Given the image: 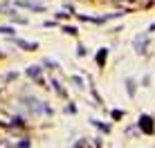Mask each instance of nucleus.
Masks as SVG:
<instances>
[{
    "label": "nucleus",
    "instance_id": "f257e3e1",
    "mask_svg": "<svg viewBox=\"0 0 155 148\" xmlns=\"http://www.w3.org/2000/svg\"><path fill=\"white\" fill-rule=\"evenodd\" d=\"M140 128L144 130V135H153V119L148 117V114H144V117H140Z\"/></svg>",
    "mask_w": 155,
    "mask_h": 148
},
{
    "label": "nucleus",
    "instance_id": "f03ea898",
    "mask_svg": "<svg viewBox=\"0 0 155 148\" xmlns=\"http://www.w3.org/2000/svg\"><path fill=\"white\" fill-rule=\"evenodd\" d=\"M104 59H106V50H101L97 54V63H99V65H104Z\"/></svg>",
    "mask_w": 155,
    "mask_h": 148
},
{
    "label": "nucleus",
    "instance_id": "7ed1b4c3",
    "mask_svg": "<svg viewBox=\"0 0 155 148\" xmlns=\"http://www.w3.org/2000/svg\"><path fill=\"white\" fill-rule=\"evenodd\" d=\"M124 117V110H113V119H121Z\"/></svg>",
    "mask_w": 155,
    "mask_h": 148
}]
</instances>
